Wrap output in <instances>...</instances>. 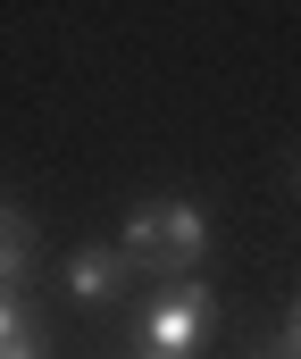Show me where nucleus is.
<instances>
[{"instance_id": "423d86ee", "label": "nucleus", "mask_w": 301, "mask_h": 359, "mask_svg": "<svg viewBox=\"0 0 301 359\" xmlns=\"http://www.w3.org/2000/svg\"><path fill=\"white\" fill-rule=\"evenodd\" d=\"M285 359H301V301H293V318H285Z\"/></svg>"}, {"instance_id": "6e6552de", "label": "nucleus", "mask_w": 301, "mask_h": 359, "mask_svg": "<svg viewBox=\"0 0 301 359\" xmlns=\"http://www.w3.org/2000/svg\"><path fill=\"white\" fill-rule=\"evenodd\" d=\"M293 184H301V159H293Z\"/></svg>"}, {"instance_id": "0eeeda50", "label": "nucleus", "mask_w": 301, "mask_h": 359, "mask_svg": "<svg viewBox=\"0 0 301 359\" xmlns=\"http://www.w3.org/2000/svg\"><path fill=\"white\" fill-rule=\"evenodd\" d=\"M0 359H34V343H17V351H0Z\"/></svg>"}, {"instance_id": "f257e3e1", "label": "nucleus", "mask_w": 301, "mask_h": 359, "mask_svg": "<svg viewBox=\"0 0 301 359\" xmlns=\"http://www.w3.org/2000/svg\"><path fill=\"white\" fill-rule=\"evenodd\" d=\"M117 251H126V268L176 284V276H193L201 251H209V217H201V201H142V209L117 226Z\"/></svg>"}, {"instance_id": "7ed1b4c3", "label": "nucleus", "mask_w": 301, "mask_h": 359, "mask_svg": "<svg viewBox=\"0 0 301 359\" xmlns=\"http://www.w3.org/2000/svg\"><path fill=\"white\" fill-rule=\"evenodd\" d=\"M126 251H117V243H84V251H76V259H67V292H76V301H84V309H100V301H117V292H126Z\"/></svg>"}, {"instance_id": "39448f33", "label": "nucleus", "mask_w": 301, "mask_h": 359, "mask_svg": "<svg viewBox=\"0 0 301 359\" xmlns=\"http://www.w3.org/2000/svg\"><path fill=\"white\" fill-rule=\"evenodd\" d=\"M17 343H25V301L0 292V351H17Z\"/></svg>"}, {"instance_id": "f03ea898", "label": "nucleus", "mask_w": 301, "mask_h": 359, "mask_svg": "<svg viewBox=\"0 0 301 359\" xmlns=\"http://www.w3.org/2000/svg\"><path fill=\"white\" fill-rule=\"evenodd\" d=\"M209 334H218V301L201 292L193 276H176L151 301V318H142V359H201Z\"/></svg>"}, {"instance_id": "20e7f679", "label": "nucleus", "mask_w": 301, "mask_h": 359, "mask_svg": "<svg viewBox=\"0 0 301 359\" xmlns=\"http://www.w3.org/2000/svg\"><path fill=\"white\" fill-rule=\"evenodd\" d=\"M25 259H34V251H25V217L0 201V292H17V284H25Z\"/></svg>"}]
</instances>
